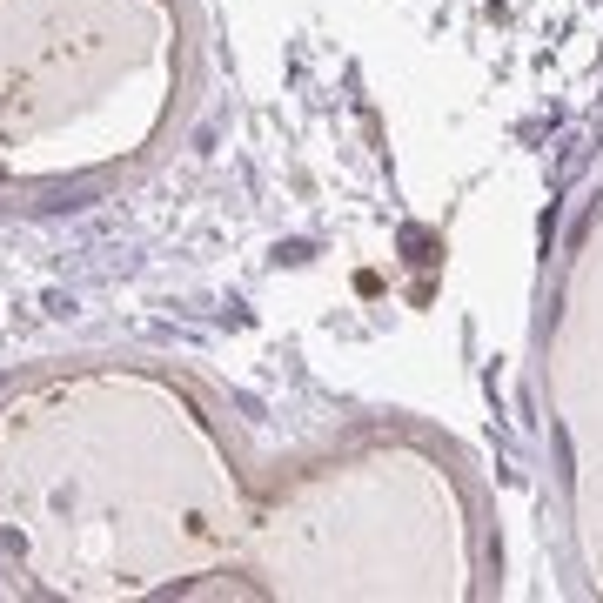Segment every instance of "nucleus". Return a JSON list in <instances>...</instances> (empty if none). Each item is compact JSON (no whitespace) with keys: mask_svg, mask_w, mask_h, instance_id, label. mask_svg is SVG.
<instances>
[]
</instances>
